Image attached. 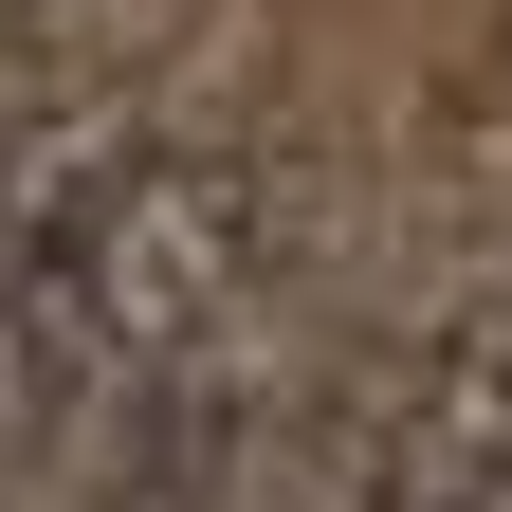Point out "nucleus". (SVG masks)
I'll return each instance as SVG.
<instances>
[{
	"instance_id": "f03ea898",
	"label": "nucleus",
	"mask_w": 512,
	"mask_h": 512,
	"mask_svg": "<svg viewBox=\"0 0 512 512\" xmlns=\"http://www.w3.org/2000/svg\"><path fill=\"white\" fill-rule=\"evenodd\" d=\"M128 183V110H55V92H0V275L37 238H74Z\"/></svg>"
},
{
	"instance_id": "f257e3e1",
	"label": "nucleus",
	"mask_w": 512,
	"mask_h": 512,
	"mask_svg": "<svg viewBox=\"0 0 512 512\" xmlns=\"http://www.w3.org/2000/svg\"><path fill=\"white\" fill-rule=\"evenodd\" d=\"M275 165L128 147V183L0 275V512H110L165 384L275 293Z\"/></svg>"
}]
</instances>
